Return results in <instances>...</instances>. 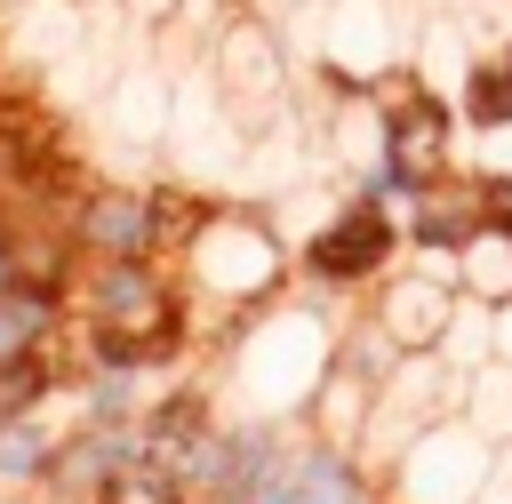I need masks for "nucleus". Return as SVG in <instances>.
Segmentation results:
<instances>
[{
	"label": "nucleus",
	"mask_w": 512,
	"mask_h": 504,
	"mask_svg": "<svg viewBox=\"0 0 512 504\" xmlns=\"http://www.w3.org/2000/svg\"><path fill=\"white\" fill-rule=\"evenodd\" d=\"M368 416H376V384H368V376H352V368L336 360V368H328V384L312 392L304 424H312L320 440H336V448H360V440H368Z\"/></svg>",
	"instance_id": "ddd939ff"
},
{
	"label": "nucleus",
	"mask_w": 512,
	"mask_h": 504,
	"mask_svg": "<svg viewBox=\"0 0 512 504\" xmlns=\"http://www.w3.org/2000/svg\"><path fill=\"white\" fill-rule=\"evenodd\" d=\"M456 288L480 304H512V232L480 216V232L456 248Z\"/></svg>",
	"instance_id": "4468645a"
},
{
	"label": "nucleus",
	"mask_w": 512,
	"mask_h": 504,
	"mask_svg": "<svg viewBox=\"0 0 512 504\" xmlns=\"http://www.w3.org/2000/svg\"><path fill=\"white\" fill-rule=\"evenodd\" d=\"M200 192L184 184V176H144V184H80L72 192V208H64V232H72V248L80 256H168L176 264V248H184V232L200 224Z\"/></svg>",
	"instance_id": "7ed1b4c3"
},
{
	"label": "nucleus",
	"mask_w": 512,
	"mask_h": 504,
	"mask_svg": "<svg viewBox=\"0 0 512 504\" xmlns=\"http://www.w3.org/2000/svg\"><path fill=\"white\" fill-rule=\"evenodd\" d=\"M312 64L336 96H376L392 72L416 64V48L392 32V8L384 0H328L320 24H312Z\"/></svg>",
	"instance_id": "0eeeda50"
},
{
	"label": "nucleus",
	"mask_w": 512,
	"mask_h": 504,
	"mask_svg": "<svg viewBox=\"0 0 512 504\" xmlns=\"http://www.w3.org/2000/svg\"><path fill=\"white\" fill-rule=\"evenodd\" d=\"M440 24L464 32V48H496L512 40V0H440Z\"/></svg>",
	"instance_id": "a211bd4d"
},
{
	"label": "nucleus",
	"mask_w": 512,
	"mask_h": 504,
	"mask_svg": "<svg viewBox=\"0 0 512 504\" xmlns=\"http://www.w3.org/2000/svg\"><path fill=\"white\" fill-rule=\"evenodd\" d=\"M112 16L128 24V40H160L176 24V0H112Z\"/></svg>",
	"instance_id": "6ab92c4d"
},
{
	"label": "nucleus",
	"mask_w": 512,
	"mask_h": 504,
	"mask_svg": "<svg viewBox=\"0 0 512 504\" xmlns=\"http://www.w3.org/2000/svg\"><path fill=\"white\" fill-rule=\"evenodd\" d=\"M160 384L168 376H136V368H72L64 408H72V424H136Z\"/></svg>",
	"instance_id": "f8f14e48"
},
{
	"label": "nucleus",
	"mask_w": 512,
	"mask_h": 504,
	"mask_svg": "<svg viewBox=\"0 0 512 504\" xmlns=\"http://www.w3.org/2000/svg\"><path fill=\"white\" fill-rule=\"evenodd\" d=\"M400 256H408L400 208H392V200H368V192H336V200L320 208V224H304V240H296V288H312V296H328V304H352V296H368Z\"/></svg>",
	"instance_id": "20e7f679"
},
{
	"label": "nucleus",
	"mask_w": 512,
	"mask_h": 504,
	"mask_svg": "<svg viewBox=\"0 0 512 504\" xmlns=\"http://www.w3.org/2000/svg\"><path fill=\"white\" fill-rule=\"evenodd\" d=\"M464 416L488 440H512V360H488V368L464 376Z\"/></svg>",
	"instance_id": "f3484780"
},
{
	"label": "nucleus",
	"mask_w": 512,
	"mask_h": 504,
	"mask_svg": "<svg viewBox=\"0 0 512 504\" xmlns=\"http://www.w3.org/2000/svg\"><path fill=\"white\" fill-rule=\"evenodd\" d=\"M496 360H512V304H496Z\"/></svg>",
	"instance_id": "4be33fe9"
},
{
	"label": "nucleus",
	"mask_w": 512,
	"mask_h": 504,
	"mask_svg": "<svg viewBox=\"0 0 512 504\" xmlns=\"http://www.w3.org/2000/svg\"><path fill=\"white\" fill-rule=\"evenodd\" d=\"M488 464H496V440L456 408V416H432V424L384 464V496H392V504H480Z\"/></svg>",
	"instance_id": "423d86ee"
},
{
	"label": "nucleus",
	"mask_w": 512,
	"mask_h": 504,
	"mask_svg": "<svg viewBox=\"0 0 512 504\" xmlns=\"http://www.w3.org/2000/svg\"><path fill=\"white\" fill-rule=\"evenodd\" d=\"M176 280L200 312V344L232 336L248 312H264L272 296L296 288V248L288 232L264 216V208H240V200H208L200 224L184 232L176 248Z\"/></svg>",
	"instance_id": "f03ea898"
},
{
	"label": "nucleus",
	"mask_w": 512,
	"mask_h": 504,
	"mask_svg": "<svg viewBox=\"0 0 512 504\" xmlns=\"http://www.w3.org/2000/svg\"><path fill=\"white\" fill-rule=\"evenodd\" d=\"M456 376H472V368H488L496 360V304H480V296H456V312H448V328H440V344H432Z\"/></svg>",
	"instance_id": "2eb2a0df"
},
{
	"label": "nucleus",
	"mask_w": 512,
	"mask_h": 504,
	"mask_svg": "<svg viewBox=\"0 0 512 504\" xmlns=\"http://www.w3.org/2000/svg\"><path fill=\"white\" fill-rule=\"evenodd\" d=\"M88 8H96V0H88ZM104 8H112V0H104Z\"/></svg>",
	"instance_id": "5701e85b"
},
{
	"label": "nucleus",
	"mask_w": 512,
	"mask_h": 504,
	"mask_svg": "<svg viewBox=\"0 0 512 504\" xmlns=\"http://www.w3.org/2000/svg\"><path fill=\"white\" fill-rule=\"evenodd\" d=\"M480 216L512 232V160L504 168H480Z\"/></svg>",
	"instance_id": "412c9836"
},
{
	"label": "nucleus",
	"mask_w": 512,
	"mask_h": 504,
	"mask_svg": "<svg viewBox=\"0 0 512 504\" xmlns=\"http://www.w3.org/2000/svg\"><path fill=\"white\" fill-rule=\"evenodd\" d=\"M336 336H344V312L312 288H288L264 312H248L232 336H216L232 416H304L336 368Z\"/></svg>",
	"instance_id": "f257e3e1"
},
{
	"label": "nucleus",
	"mask_w": 512,
	"mask_h": 504,
	"mask_svg": "<svg viewBox=\"0 0 512 504\" xmlns=\"http://www.w3.org/2000/svg\"><path fill=\"white\" fill-rule=\"evenodd\" d=\"M64 432H72V408H32V416H8L0 424V496H48L56 480V456H64Z\"/></svg>",
	"instance_id": "9d476101"
},
{
	"label": "nucleus",
	"mask_w": 512,
	"mask_h": 504,
	"mask_svg": "<svg viewBox=\"0 0 512 504\" xmlns=\"http://www.w3.org/2000/svg\"><path fill=\"white\" fill-rule=\"evenodd\" d=\"M456 296H464V288H448V280H432V272H416V264L400 256V264L360 296V312L384 320V336H392L400 352H432L440 328H448V312H456Z\"/></svg>",
	"instance_id": "6e6552de"
},
{
	"label": "nucleus",
	"mask_w": 512,
	"mask_h": 504,
	"mask_svg": "<svg viewBox=\"0 0 512 504\" xmlns=\"http://www.w3.org/2000/svg\"><path fill=\"white\" fill-rule=\"evenodd\" d=\"M208 72H216V88H224V104H232V120H240L248 136L280 128L288 104H296V56H288V32L264 24V16H248V8L216 32Z\"/></svg>",
	"instance_id": "39448f33"
},
{
	"label": "nucleus",
	"mask_w": 512,
	"mask_h": 504,
	"mask_svg": "<svg viewBox=\"0 0 512 504\" xmlns=\"http://www.w3.org/2000/svg\"><path fill=\"white\" fill-rule=\"evenodd\" d=\"M136 456H144V416H136V424H72L48 496H56V504H88V496H96L112 472H128Z\"/></svg>",
	"instance_id": "1a4fd4ad"
},
{
	"label": "nucleus",
	"mask_w": 512,
	"mask_h": 504,
	"mask_svg": "<svg viewBox=\"0 0 512 504\" xmlns=\"http://www.w3.org/2000/svg\"><path fill=\"white\" fill-rule=\"evenodd\" d=\"M320 8H328V0H248V16H264V24H280V32H312Z\"/></svg>",
	"instance_id": "aec40b11"
},
{
	"label": "nucleus",
	"mask_w": 512,
	"mask_h": 504,
	"mask_svg": "<svg viewBox=\"0 0 512 504\" xmlns=\"http://www.w3.org/2000/svg\"><path fill=\"white\" fill-rule=\"evenodd\" d=\"M88 504H200L192 496V480L176 472V464H152V456H136L128 472H112Z\"/></svg>",
	"instance_id": "dca6fc26"
},
{
	"label": "nucleus",
	"mask_w": 512,
	"mask_h": 504,
	"mask_svg": "<svg viewBox=\"0 0 512 504\" xmlns=\"http://www.w3.org/2000/svg\"><path fill=\"white\" fill-rule=\"evenodd\" d=\"M456 112L472 136H512V40L472 48L456 72Z\"/></svg>",
	"instance_id": "9b49d317"
}]
</instances>
